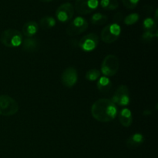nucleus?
<instances>
[{"mask_svg":"<svg viewBox=\"0 0 158 158\" xmlns=\"http://www.w3.org/2000/svg\"><path fill=\"white\" fill-rule=\"evenodd\" d=\"M91 114L96 120L102 123L112 121L117 115V107L109 99H99L91 107Z\"/></svg>","mask_w":158,"mask_h":158,"instance_id":"nucleus-1","label":"nucleus"},{"mask_svg":"<svg viewBox=\"0 0 158 158\" xmlns=\"http://www.w3.org/2000/svg\"><path fill=\"white\" fill-rule=\"evenodd\" d=\"M23 35L17 29H9L3 31L0 36V42L5 46L9 48H15L22 45Z\"/></svg>","mask_w":158,"mask_h":158,"instance_id":"nucleus-2","label":"nucleus"},{"mask_svg":"<svg viewBox=\"0 0 158 158\" xmlns=\"http://www.w3.org/2000/svg\"><path fill=\"white\" fill-rule=\"evenodd\" d=\"M19 111V104L16 100L8 95L0 96V115L10 117Z\"/></svg>","mask_w":158,"mask_h":158,"instance_id":"nucleus-3","label":"nucleus"},{"mask_svg":"<svg viewBox=\"0 0 158 158\" xmlns=\"http://www.w3.org/2000/svg\"><path fill=\"white\" fill-rule=\"evenodd\" d=\"M119 60L117 56L107 55L104 59L101 64V72L105 77H110L116 75L119 69Z\"/></svg>","mask_w":158,"mask_h":158,"instance_id":"nucleus-4","label":"nucleus"},{"mask_svg":"<svg viewBox=\"0 0 158 158\" xmlns=\"http://www.w3.org/2000/svg\"><path fill=\"white\" fill-rule=\"evenodd\" d=\"M88 22L82 16L76 17L66 27V32L69 36H75L83 33L88 29Z\"/></svg>","mask_w":158,"mask_h":158,"instance_id":"nucleus-5","label":"nucleus"},{"mask_svg":"<svg viewBox=\"0 0 158 158\" xmlns=\"http://www.w3.org/2000/svg\"><path fill=\"white\" fill-rule=\"evenodd\" d=\"M120 34H121V27L120 25L111 23L103 28L100 34V37L105 43H113L118 40Z\"/></svg>","mask_w":158,"mask_h":158,"instance_id":"nucleus-6","label":"nucleus"},{"mask_svg":"<svg viewBox=\"0 0 158 158\" xmlns=\"http://www.w3.org/2000/svg\"><path fill=\"white\" fill-rule=\"evenodd\" d=\"M98 0H76L74 9L80 15H87L97 9Z\"/></svg>","mask_w":158,"mask_h":158,"instance_id":"nucleus-7","label":"nucleus"},{"mask_svg":"<svg viewBox=\"0 0 158 158\" xmlns=\"http://www.w3.org/2000/svg\"><path fill=\"white\" fill-rule=\"evenodd\" d=\"M99 36L96 33L91 32L84 35L79 41V46L84 52L94 51L99 45Z\"/></svg>","mask_w":158,"mask_h":158,"instance_id":"nucleus-8","label":"nucleus"},{"mask_svg":"<svg viewBox=\"0 0 158 158\" xmlns=\"http://www.w3.org/2000/svg\"><path fill=\"white\" fill-rule=\"evenodd\" d=\"M112 101L119 106H127L131 102L130 91L126 85H120L116 90L112 98Z\"/></svg>","mask_w":158,"mask_h":158,"instance_id":"nucleus-9","label":"nucleus"},{"mask_svg":"<svg viewBox=\"0 0 158 158\" xmlns=\"http://www.w3.org/2000/svg\"><path fill=\"white\" fill-rule=\"evenodd\" d=\"M74 12V6L70 2H66L59 6L56 11V16L61 23H66L72 19Z\"/></svg>","mask_w":158,"mask_h":158,"instance_id":"nucleus-10","label":"nucleus"},{"mask_svg":"<svg viewBox=\"0 0 158 158\" xmlns=\"http://www.w3.org/2000/svg\"><path fill=\"white\" fill-rule=\"evenodd\" d=\"M61 82L66 87H73L78 82V73L77 69L72 66L64 69L61 76Z\"/></svg>","mask_w":158,"mask_h":158,"instance_id":"nucleus-11","label":"nucleus"},{"mask_svg":"<svg viewBox=\"0 0 158 158\" xmlns=\"http://www.w3.org/2000/svg\"><path fill=\"white\" fill-rule=\"evenodd\" d=\"M23 49L25 52H33L39 49L40 43L37 39L33 38V37H26L25 40H23Z\"/></svg>","mask_w":158,"mask_h":158,"instance_id":"nucleus-12","label":"nucleus"},{"mask_svg":"<svg viewBox=\"0 0 158 158\" xmlns=\"http://www.w3.org/2000/svg\"><path fill=\"white\" fill-rule=\"evenodd\" d=\"M39 31V25L35 21H29L23 26V34L27 38L33 37Z\"/></svg>","mask_w":158,"mask_h":158,"instance_id":"nucleus-13","label":"nucleus"},{"mask_svg":"<svg viewBox=\"0 0 158 158\" xmlns=\"http://www.w3.org/2000/svg\"><path fill=\"white\" fill-rule=\"evenodd\" d=\"M119 120L121 125L125 127H128L133 123V115L131 110L128 108H123L119 113Z\"/></svg>","mask_w":158,"mask_h":158,"instance_id":"nucleus-14","label":"nucleus"},{"mask_svg":"<svg viewBox=\"0 0 158 158\" xmlns=\"http://www.w3.org/2000/svg\"><path fill=\"white\" fill-rule=\"evenodd\" d=\"M144 141V137L143 134L140 133H135L132 134L129 138L127 140V146L131 149L137 148L142 144Z\"/></svg>","mask_w":158,"mask_h":158,"instance_id":"nucleus-15","label":"nucleus"},{"mask_svg":"<svg viewBox=\"0 0 158 158\" xmlns=\"http://www.w3.org/2000/svg\"><path fill=\"white\" fill-rule=\"evenodd\" d=\"M97 87L101 93H108L112 88V82L110 81L109 77L105 76L100 77L97 80Z\"/></svg>","mask_w":158,"mask_h":158,"instance_id":"nucleus-16","label":"nucleus"},{"mask_svg":"<svg viewBox=\"0 0 158 158\" xmlns=\"http://www.w3.org/2000/svg\"><path fill=\"white\" fill-rule=\"evenodd\" d=\"M40 26L44 30H48V29H50L52 28H53L54 26L56 24V21L55 19L52 16H44L40 19Z\"/></svg>","mask_w":158,"mask_h":158,"instance_id":"nucleus-17","label":"nucleus"},{"mask_svg":"<svg viewBox=\"0 0 158 158\" xmlns=\"http://www.w3.org/2000/svg\"><path fill=\"white\" fill-rule=\"evenodd\" d=\"M157 23L154 21L152 18H147L143 22V28L144 29V32H155L157 31Z\"/></svg>","mask_w":158,"mask_h":158,"instance_id":"nucleus-18","label":"nucleus"},{"mask_svg":"<svg viewBox=\"0 0 158 158\" xmlns=\"http://www.w3.org/2000/svg\"><path fill=\"white\" fill-rule=\"evenodd\" d=\"M108 17L107 15L102 14L100 12H97L94 13L91 17L90 22L92 24L97 25V26H101V25L105 24L107 22Z\"/></svg>","mask_w":158,"mask_h":158,"instance_id":"nucleus-19","label":"nucleus"},{"mask_svg":"<svg viewBox=\"0 0 158 158\" xmlns=\"http://www.w3.org/2000/svg\"><path fill=\"white\" fill-rule=\"evenodd\" d=\"M100 4L102 9L107 11L115 10L119 6L117 0H101Z\"/></svg>","mask_w":158,"mask_h":158,"instance_id":"nucleus-20","label":"nucleus"},{"mask_svg":"<svg viewBox=\"0 0 158 158\" xmlns=\"http://www.w3.org/2000/svg\"><path fill=\"white\" fill-rule=\"evenodd\" d=\"M100 74H101V73L98 69H90L86 72V79L88 81H96L100 77Z\"/></svg>","mask_w":158,"mask_h":158,"instance_id":"nucleus-21","label":"nucleus"},{"mask_svg":"<svg viewBox=\"0 0 158 158\" xmlns=\"http://www.w3.org/2000/svg\"><path fill=\"white\" fill-rule=\"evenodd\" d=\"M139 19H140V15L138 13H131L123 19V22L127 26H132L137 23Z\"/></svg>","mask_w":158,"mask_h":158,"instance_id":"nucleus-22","label":"nucleus"},{"mask_svg":"<svg viewBox=\"0 0 158 158\" xmlns=\"http://www.w3.org/2000/svg\"><path fill=\"white\" fill-rule=\"evenodd\" d=\"M158 36V32H144L142 35V40L143 42H150L153 40L154 39L157 38Z\"/></svg>","mask_w":158,"mask_h":158,"instance_id":"nucleus-23","label":"nucleus"},{"mask_svg":"<svg viewBox=\"0 0 158 158\" xmlns=\"http://www.w3.org/2000/svg\"><path fill=\"white\" fill-rule=\"evenodd\" d=\"M140 0H122L123 6L129 9H133L136 8L138 5Z\"/></svg>","mask_w":158,"mask_h":158,"instance_id":"nucleus-24","label":"nucleus"},{"mask_svg":"<svg viewBox=\"0 0 158 158\" xmlns=\"http://www.w3.org/2000/svg\"><path fill=\"white\" fill-rule=\"evenodd\" d=\"M123 19V15L122 12H117V13L114 15V19H113V20H114V23H116V24H119V23H120Z\"/></svg>","mask_w":158,"mask_h":158,"instance_id":"nucleus-25","label":"nucleus"},{"mask_svg":"<svg viewBox=\"0 0 158 158\" xmlns=\"http://www.w3.org/2000/svg\"><path fill=\"white\" fill-rule=\"evenodd\" d=\"M40 1L43 2H52V0H40Z\"/></svg>","mask_w":158,"mask_h":158,"instance_id":"nucleus-26","label":"nucleus"}]
</instances>
